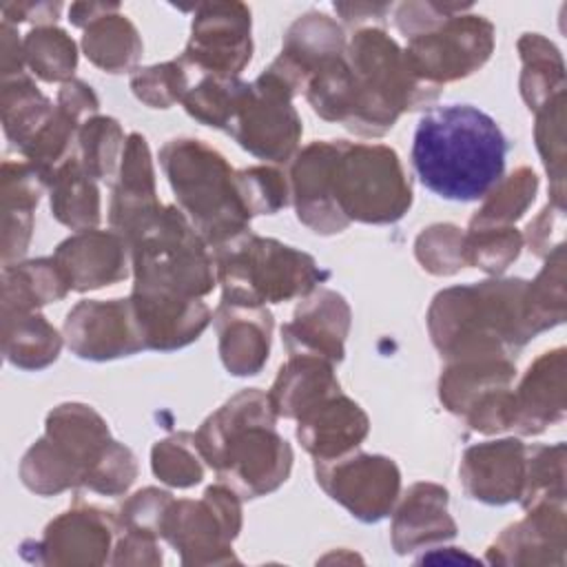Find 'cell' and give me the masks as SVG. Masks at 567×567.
<instances>
[{"mask_svg":"<svg viewBox=\"0 0 567 567\" xmlns=\"http://www.w3.org/2000/svg\"><path fill=\"white\" fill-rule=\"evenodd\" d=\"M507 137L492 115L472 104L430 109L412 137V166L421 184L452 202H478L501 179Z\"/></svg>","mask_w":567,"mask_h":567,"instance_id":"6da1fadb","label":"cell"},{"mask_svg":"<svg viewBox=\"0 0 567 567\" xmlns=\"http://www.w3.org/2000/svg\"><path fill=\"white\" fill-rule=\"evenodd\" d=\"M275 423L268 392L248 388L228 399L195 432L202 458L241 498L275 492L292 470V450Z\"/></svg>","mask_w":567,"mask_h":567,"instance_id":"7a4b0ae2","label":"cell"},{"mask_svg":"<svg viewBox=\"0 0 567 567\" xmlns=\"http://www.w3.org/2000/svg\"><path fill=\"white\" fill-rule=\"evenodd\" d=\"M525 279H487L441 290L427 312L432 343L447 359L512 357L529 339Z\"/></svg>","mask_w":567,"mask_h":567,"instance_id":"3957f363","label":"cell"},{"mask_svg":"<svg viewBox=\"0 0 567 567\" xmlns=\"http://www.w3.org/2000/svg\"><path fill=\"white\" fill-rule=\"evenodd\" d=\"M346 60L354 78V113L348 131L379 137L403 111L432 104L441 86L421 80L405 51L377 27H361L346 44Z\"/></svg>","mask_w":567,"mask_h":567,"instance_id":"277c9868","label":"cell"},{"mask_svg":"<svg viewBox=\"0 0 567 567\" xmlns=\"http://www.w3.org/2000/svg\"><path fill=\"white\" fill-rule=\"evenodd\" d=\"M159 162L182 213L213 250L250 230L237 171L217 148L195 137H175L162 146Z\"/></svg>","mask_w":567,"mask_h":567,"instance_id":"5b68a950","label":"cell"},{"mask_svg":"<svg viewBox=\"0 0 567 567\" xmlns=\"http://www.w3.org/2000/svg\"><path fill=\"white\" fill-rule=\"evenodd\" d=\"M215 275L224 288L221 301L266 306L308 297L328 272L292 246L250 230L213 250Z\"/></svg>","mask_w":567,"mask_h":567,"instance_id":"8992f818","label":"cell"},{"mask_svg":"<svg viewBox=\"0 0 567 567\" xmlns=\"http://www.w3.org/2000/svg\"><path fill=\"white\" fill-rule=\"evenodd\" d=\"M133 290L204 297L215 288V259L177 206H164L128 239Z\"/></svg>","mask_w":567,"mask_h":567,"instance_id":"52a82bcc","label":"cell"},{"mask_svg":"<svg viewBox=\"0 0 567 567\" xmlns=\"http://www.w3.org/2000/svg\"><path fill=\"white\" fill-rule=\"evenodd\" d=\"M328 197L350 221L392 224L412 206V186L394 148L332 140Z\"/></svg>","mask_w":567,"mask_h":567,"instance_id":"ba28073f","label":"cell"},{"mask_svg":"<svg viewBox=\"0 0 567 567\" xmlns=\"http://www.w3.org/2000/svg\"><path fill=\"white\" fill-rule=\"evenodd\" d=\"M239 494L226 483L206 487L202 501H175L168 505L162 532L182 556L184 565L228 563L237 558L230 543L241 529Z\"/></svg>","mask_w":567,"mask_h":567,"instance_id":"9c48e42d","label":"cell"},{"mask_svg":"<svg viewBox=\"0 0 567 567\" xmlns=\"http://www.w3.org/2000/svg\"><path fill=\"white\" fill-rule=\"evenodd\" d=\"M492 51L494 24L483 16L461 11L408 38L405 58L421 80L441 86L478 71Z\"/></svg>","mask_w":567,"mask_h":567,"instance_id":"30bf717a","label":"cell"},{"mask_svg":"<svg viewBox=\"0 0 567 567\" xmlns=\"http://www.w3.org/2000/svg\"><path fill=\"white\" fill-rule=\"evenodd\" d=\"M292 97V91L266 69L250 82V93L228 133L255 157L288 162L301 140V120L290 102Z\"/></svg>","mask_w":567,"mask_h":567,"instance_id":"8fae6325","label":"cell"},{"mask_svg":"<svg viewBox=\"0 0 567 567\" xmlns=\"http://www.w3.org/2000/svg\"><path fill=\"white\" fill-rule=\"evenodd\" d=\"M317 483L354 518L379 523L392 509L401 489L396 463L381 454H346L315 463Z\"/></svg>","mask_w":567,"mask_h":567,"instance_id":"7c38bea8","label":"cell"},{"mask_svg":"<svg viewBox=\"0 0 567 567\" xmlns=\"http://www.w3.org/2000/svg\"><path fill=\"white\" fill-rule=\"evenodd\" d=\"M182 58L197 73L237 78L252 58L250 9L244 2L197 4Z\"/></svg>","mask_w":567,"mask_h":567,"instance_id":"4fadbf2b","label":"cell"},{"mask_svg":"<svg viewBox=\"0 0 567 567\" xmlns=\"http://www.w3.org/2000/svg\"><path fill=\"white\" fill-rule=\"evenodd\" d=\"M64 339L73 354L91 361H109L146 350L131 299L80 301L66 312Z\"/></svg>","mask_w":567,"mask_h":567,"instance_id":"5bb4252c","label":"cell"},{"mask_svg":"<svg viewBox=\"0 0 567 567\" xmlns=\"http://www.w3.org/2000/svg\"><path fill=\"white\" fill-rule=\"evenodd\" d=\"M128 244L111 230H80L66 237L53 252L69 290L86 292L117 284L128 277Z\"/></svg>","mask_w":567,"mask_h":567,"instance_id":"9a60e30c","label":"cell"},{"mask_svg":"<svg viewBox=\"0 0 567 567\" xmlns=\"http://www.w3.org/2000/svg\"><path fill=\"white\" fill-rule=\"evenodd\" d=\"M348 330L350 308L346 299L334 290L319 288L303 297L292 321L281 328V337L288 354H312L339 363Z\"/></svg>","mask_w":567,"mask_h":567,"instance_id":"2e32d148","label":"cell"},{"mask_svg":"<svg viewBox=\"0 0 567 567\" xmlns=\"http://www.w3.org/2000/svg\"><path fill=\"white\" fill-rule=\"evenodd\" d=\"M525 447L518 439L478 443L465 450L461 483L465 494L487 505H507L520 498L525 481Z\"/></svg>","mask_w":567,"mask_h":567,"instance_id":"e0dca14e","label":"cell"},{"mask_svg":"<svg viewBox=\"0 0 567 567\" xmlns=\"http://www.w3.org/2000/svg\"><path fill=\"white\" fill-rule=\"evenodd\" d=\"M117 518L97 507H73L51 520L44 538L33 543L42 556L40 563L55 565H102L117 532Z\"/></svg>","mask_w":567,"mask_h":567,"instance_id":"ac0fdd59","label":"cell"},{"mask_svg":"<svg viewBox=\"0 0 567 567\" xmlns=\"http://www.w3.org/2000/svg\"><path fill=\"white\" fill-rule=\"evenodd\" d=\"M135 321L148 350H177L199 339L210 323V308L197 297L131 292Z\"/></svg>","mask_w":567,"mask_h":567,"instance_id":"d6986e66","label":"cell"},{"mask_svg":"<svg viewBox=\"0 0 567 567\" xmlns=\"http://www.w3.org/2000/svg\"><path fill=\"white\" fill-rule=\"evenodd\" d=\"M343 51V29L330 16L310 11L290 24L284 38V49L268 71L297 95L326 60L341 55Z\"/></svg>","mask_w":567,"mask_h":567,"instance_id":"ffe728a7","label":"cell"},{"mask_svg":"<svg viewBox=\"0 0 567 567\" xmlns=\"http://www.w3.org/2000/svg\"><path fill=\"white\" fill-rule=\"evenodd\" d=\"M44 439L58 456L78 474L80 485L106 458L117 443L111 439L106 421L84 403H62L47 416Z\"/></svg>","mask_w":567,"mask_h":567,"instance_id":"44dd1931","label":"cell"},{"mask_svg":"<svg viewBox=\"0 0 567 567\" xmlns=\"http://www.w3.org/2000/svg\"><path fill=\"white\" fill-rule=\"evenodd\" d=\"M164 204L157 199L155 173L144 135L131 133L124 142L117 182L113 186L109 221L115 233L128 239L144 221L159 213Z\"/></svg>","mask_w":567,"mask_h":567,"instance_id":"7402d4cb","label":"cell"},{"mask_svg":"<svg viewBox=\"0 0 567 567\" xmlns=\"http://www.w3.org/2000/svg\"><path fill=\"white\" fill-rule=\"evenodd\" d=\"M368 414L341 390L297 416V439L317 461L346 456L368 436Z\"/></svg>","mask_w":567,"mask_h":567,"instance_id":"603a6c76","label":"cell"},{"mask_svg":"<svg viewBox=\"0 0 567 567\" xmlns=\"http://www.w3.org/2000/svg\"><path fill=\"white\" fill-rule=\"evenodd\" d=\"M219 357L235 377H252L268 361L272 315L266 306L219 301L215 310Z\"/></svg>","mask_w":567,"mask_h":567,"instance_id":"cb8c5ba5","label":"cell"},{"mask_svg":"<svg viewBox=\"0 0 567 567\" xmlns=\"http://www.w3.org/2000/svg\"><path fill=\"white\" fill-rule=\"evenodd\" d=\"M330 153L332 140H317L299 151L290 164V195L297 217L319 235H334L348 226L328 197Z\"/></svg>","mask_w":567,"mask_h":567,"instance_id":"d4e9b609","label":"cell"},{"mask_svg":"<svg viewBox=\"0 0 567 567\" xmlns=\"http://www.w3.org/2000/svg\"><path fill=\"white\" fill-rule=\"evenodd\" d=\"M565 416V350L543 352L514 392V425L520 434H538Z\"/></svg>","mask_w":567,"mask_h":567,"instance_id":"484cf974","label":"cell"},{"mask_svg":"<svg viewBox=\"0 0 567 567\" xmlns=\"http://www.w3.org/2000/svg\"><path fill=\"white\" fill-rule=\"evenodd\" d=\"M551 551H565V509L560 503H540L527 518L509 525L487 549L489 563H551Z\"/></svg>","mask_w":567,"mask_h":567,"instance_id":"4316f807","label":"cell"},{"mask_svg":"<svg viewBox=\"0 0 567 567\" xmlns=\"http://www.w3.org/2000/svg\"><path fill=\"white\" fill-rule=\"evenodd\" d=\"M456 536V523L447 514V489L436 483H416L403 496L394 523L392 545L399 554Z\"/></svg>","mask_w":567,"mask_h":567,"instance_id":"83f0119b","label":"cell"},{"mask_svg":"<svg viewBox=\"0 0 567 567\" xmlns=\"http://www.w3.org/2000/svg\"><path fill=\"white\" fill-rule=\"evenodd\" d=\"M44 186V177L27 159L2 162V266L27 252L33 233V210Z\"/></svg>","mask_w":567,"mask_h":567,"instance_id":"f1b7e54d","label":"cell"},{"mask_svg":"<svg viewBox=\"0 0 567 567\" xmlns=\"http://www.w3.org/2000/svg\"><path fill=\"white\" fill-rule=\"evenodd\" d=\"M516 374L512 357H463L447 361L439 379L441 403L463 416L481 396L509 388Z\"/></svg>","mask_w":567,"mask_h":567,"instance_id":"f546056e","label":"cell"},{"mask_svg":"<svg viewBox=\"0 0 567 567\" xmlns=\"http://www.w3.org/2000/svg\"><path fill=\"white\" fill-rule=\"evenodd\" d=\"M334 363L312 354H290L268 392L277 416L297 419L321 399L339 392Z\"/></svg>","mask_w":567,"mask_h":567,"instance_id":"4dcf8cb0","label":"cell"},{"mask_svg":"<svg viewBox=\"0 0 567 567\" xmlns=\"http://www.w3.org/2000/svg\"><path fill=\"white\" fill-rule=\"evenodd\" d=\"M69 292L58 264L47 257L16 261L2 268V312H33Z\"/></svg>","mask_w":567,"mask_h":567,"instance_id":"1f68e13d","label":"cell"},{"mask_svg":"<svg viewBox=\"0 0 567 567\" xmlns=\"http://www.w3.org/2000/svg\"><path fill=\"white\" fill-rule=\"evenodd\" d=\"M62 337L40 312H2L4 359L22 370H40L60 354Z\"/></svg>","mask_w":567,"mask_h":567,"instance_id":"d6a6232c","label":"cell"},{"mask_svg":"<svg viewBox=\"0 0 567 567\" xmlns=\"http://www.w3.org/2000/svg\"><path fill=\"white\" fill-rule=\"evenodd\" d=\"M51 215L71 230H91L100 221V190L78 157L64 162L49 182Z\"/></svg>","mask_w":567,"mask_h":567,"instance_id":"836d02e7","label":"cell"},{"mask_svg":"<svg viewBox=\"0 0 567 567\" xmlns=\"http://www.w3.org/2000/svg\"><path fill=\"white\" fill-rule=\"evenodd\" d=\"M82 51L97 69L106 73H124L137 64L142 55V38L135 24L115 11L84 29Z\"/></svg>","mask_w":567,"mask_h":567,"instance_id":"e575fe53","label":"cell"},{"mask_svg":"<svg viewBox=\"0 0 567 567\" xmlns=\"http://www.w3.org/2000/svg\"><path fill=\"white\" fill-rule=\"evenodd\" d=\"M518 53L523 60L520 95L532 111L543 109L549 100L565 93V64L554 42L540 33H523Z\"/></svg>","mask_w":567,"mask_h":567,"instance_id":"d590c367","label":"cell"},{"mask_svg":"<svg viewBox=\"0 0 567 567\" xmlns=\"http://www.w3.org/2000/svg\"><path fill=\"white\" fill-rule=\"evenodd\" d=\"M53 102L40 93L29 75H13L2 80V126L4 135L18 151L40 131V126L51 117Z\"/></svg>","mask_w":567,"mask_h":567,"instance_id":"8d00e7d4","label":"cell"},{"mask_svg":"<svg viewBox=\"0 0 567 567\" xmlns=\"http://www.w3.org/2000/svg\"><path fill=\"white\" fill-rule=\"evenodd\" d=\"M248 93L250 84L241 82L239 78L197 73L195 84H190L182 104L197 122L228 131Z\"/></svg>","mask_w":567,"mask_h":567,"instance_id":"74e56055","label":"cell"},{"mask_svg":"<svg viewBox=\"0 0 567 567\" xmlns=\"http://www.w3.org/2000/svg\"><path fill=\"white\" fill-rule=\"evenodd\" d=\"M525 326L532 337L565 319V246L547 255L545 268L525 286Z\"/></svg>","mask_w":567,"mask_h":567,"instance_id":"f35d334b","label":"cell"},{"mask_svg":"<svg viewBox=\"0 0 567 567\" xmlns=\"http://www.w3.org/2000/svg\"><path fill=\"white\" fill-rule=\"evenodd\" d=\"M24 64L44 82H69L78 66L75 42L58 27H35L22 40Z\"/></svg>","mask_w":567,"mask_h":567,"instance_id":"ab89813d","label":"cell"},{"mask_svg":"<svg viewBox=\"0 0 567 567\" xmlns=\"http://www.w3.org/2000/svg\"><path fill=\"white\" fill-rule=\"evenodd\" d=\"M538 190V177L532 168L520 166L501 179L483 199V206L470 219V228L512 226L529 208Z\"/></svg>","mask_w":567,"mask_h":567,"instance_id":"60d3db41","label":"cell"},{"mask_svg":"<svg viewBox=\"0 0 567 567\" xmlns=\"http://www.w3.org/2000/svg\"><path fill=\"white\" fill-rule=\"evenodd\" d=\"M525 509L540 503L565 501V445H532L525 447V481L520 492Z\"/></svg>","mask_w":567,"mask_h":567,"instance_id":"b9f144b4","label":"cell"},{"mask_svg":"<svg viewBox=\"0 0 567 567\" xmlns=\"http://www.w3.org/2000/svg\"><path fill=\"white\" fill-rule=\"evenodd\" d=\"M124 133L117 120L93 115L78 131V162L93 179L111 177L122 159Z\"/></svg>","mask_w":567,"mask_h":567,"instance_id":"7bdbcfd3","label":"cell"},{"mask_svg":"<svg viewBox=\"0 0 567 567\" xmlns=\"http://www.w3.org/2000/svg\"><path fill=\"white\" fill-rule=\"evenodd\" d=\"M193 75H197V71L179 55L177 60L164 64L135 69L131 75V89L146 106L168 109L171 104L184 100Z\"/></svg>","mask_w":567,"mask_h":567,"instance_id":"ee69618b","label":"cell"},{"mask_svg":"<svg viewBox=\"0 0 567 567\" xmlns=\"http://www.w3.org/2000/svg\"><path fill=\"white\" fill-rule=\"evenodd\" d=\"M520 248L523 237L514 226L470 228V233L463 235L465 266H476L492 275H501L512 261H516Z\"/></svg>","mask_w":567,"mask_h":567,"instance_id":"f6af8a7d","label":"cell"},{"mask_svg":"<svg viewBox=\"0 0 567 567\" xmlns=\"http://www.w3.org/2000/svg\"><path fill=\"white\" fill-rule=\"evenodd\" d=\"M202 454L195 443V434L179 432L162 439L153 445L151 465L153 474L173 487H193L204 478Z\"/></svg>","mask_w":567,"mask_h":567,"instance_id":"bcb514c9","label":"cell"},{"mask_svg":"<svg viewBox=\"0 0 567 567\" xmlns=\"http://www.w3.org/2000/svg\"><path fill=\"white\" fill-rule=\"evenodd\" d=\"M565 93L549 100L543 109L536 111V146L545 162L547 173L551 175V204L565 208Z\"/></svg>","mask_w":567,"mask_h":567,"instance_id":"7dc6e473","label":"cell"},{"mask_svg":"<svg viewBox=\"0 0 567 567\" xmlns=\"http://www.w3.org/2000/svg\"><path fill=\"white\" fill-rule=\"evenodd\" d=\"M414 255L423 270L432 275H454L465 268L463 233L454 224H434L423 228L414 241Z\"/></svg>","mask_w":567,"mask_h":567,"instance_id":"c3c4849f","label":"cell"},{"mask_svg":"<svg viewBox=\"0 0 567 567\" xmlns=\"http://www.w3.org/2000/svg\"><path fill=\"white\" fill-rule=\"evenodd\" d=\"M237 190L250 217L275 215L288 204V184L272 166H250L237 171Z\"/></svg>","mask_w":567,"mask_h":567,"instance_id":"681fc988","label":"cell"},{"mask_svg":"<svg viewBox=\"0 0 567 567\" xmlns=\"http://www.w3.org/2000/svg\"><path fill=\"white\" fill-rule=\"evenodd\" d=\"M171 503H173V496L164 489H157V487L140 489L120 507L117 523L122 529L159 536L162 520Z\"/></svg>","mask_w":567,"mask_h":567,"instance_id":"f907efd6","label":"cell"},{"mask_svg":"<svg viewBox=\"0 0 567 567\" xmlns=\"http://www.w3.org/2000/svg\"><path fill=\"white\" fill-rule=\"evenodd\" d=\"M472 9V4H458V2H401L394 9V22L396 29L405 35H419L423 31H430L432 27H436L439 22H443L445 18L467 11Z\"/></svg>","mask_w":567,"mask_h":567,"instance_id":"816d5d0a","label":"cell"},{"mask_svg":"<svg viewBox=\"0 0 567 567\" xmlns=\"http://www.w3.org/2000/svg\"><path fill=\"white\" fill-rule=\"evenodd\" d=\"M563 210L565 208H560L556 204H547L540 210V215L534 221H529V226H527V241H529V246H532V250L536 255L547 257L554 248H558V246L551 244V233L554 230L563 233V230H558L563 226Z\"/></svg>","mask_w":567,"mask_h":567,"instance_id":"f5cc1de1","label":"cell"},{"mask_svg":"<svg viewBox=\"0 0 567 567\" xmlns=\"http://www.w3.org/2000/svg\"><path fill=\"white\" fill-rule=\"evenodd\" d=\"M4 20L2 22H38L40 27H49L60 18V2H4L0 7Z\"/></svg>","mask_w":567,"mask_h":567,"instance_id":"db71d44e","label":"cell"},{"mask_svg":"<svg viewBox=\"0 0 567 567\" xmlns=\"http://www.w3.org/2000/svg\"><path fill=\"white\" fill-rule=\"evenodd\" d=\"M58 106H62L64 111H69L75 117H82L86 113H95L100 109V102L86 82L69 80L62 84V89L58 93Z\"/></svg>","mask_w":567,"mask_h":567,"instance_id":"11a10c76","label":"cell"},{"mask_svg":"<svg viewBox=\"0 0 567 567\" xmlns=\"http://www.w3.org/2000/svg\"><path fill=\"white\" fill-rule=\"evenodd\" d=\"M2 33V55H0V64H2V80L4 78H13V75H22L24 71V51H22V42L18 40L13 27L9 22H2L0 27Z\"/></svg>","mask_w":567,"mask_h":567,"instance_id":"9f6ffc18","label":"cell"},{"mask_svg":"<svg viewBox=\"0 0 567 567\" xmlns=\"http://www.w3.org/2000/svg\"><path fill=\"white\" fill-rule=\"evenodd\" d=\"M392 4H377V2H334V11L348 24H363L370 20H385Z\"/></svg>","mask_w":567,"mask_h":567,"instance_id":"6f0895ef","label":"cell"},{"mask_svg":"<svg viewBox=\"0 0 567 567\" xmlns=\"http://www.w3.org/2000/svg\"><path fill=\"white\" fill-rule=\"evenodd\" d=\"M120 11V4H104V2H75L69 7V20L71 24L86 29L91 22Z\"/></svg>","mask_w":567,"mask_h":567,"instance_id":"680465c9","label":"cell"}]
</instances>
